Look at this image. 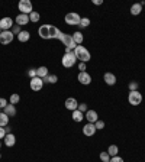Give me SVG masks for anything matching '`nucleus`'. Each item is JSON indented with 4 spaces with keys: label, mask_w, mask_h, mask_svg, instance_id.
Returning a JSON list of instances; mask_svg holds the SVG:
<instances>
[{
    "label": "nucleus",
    "mask_w": 145,
    "mask_h": 162,
    "mask_svg": "<svg viewBox=\"0 0 145 162\" xmlns=\"http://www.w3.org/2000/svg\"><path fill=\"white\" fill-rule=\"evenodd\" d=\"M60 41L64 44L65 46V52H71V51H74V49L77 48V44L74 41H72V35L70 34H64V32H61V35H60Z\"/></svg>",
    "instance_id": "f257e3e1"
},
{
    "label": "nucleus",
    "mask_w": 145,
    "mask_h": 162,
    "mask_svg": "<svg viewBox=\"0 0 145 162\" xmlns=\"http://www.w3.org/2000/svg\"><path fill=\"white\" fill-rule=\"evenodd\" d=\"M74 54H76V58L80 62H89V61L92 60V55L89 52V49H86L81 45H77V48L74 49Z\"/></svg>",
    "instance_id": "f03ea898"
},
{
    "label": "nucleus",
    "mask_w": 145,
    "mask_h": 162,
    "mask_svg": "<svg viewBox=\"0 0 145 162\" xmlns=\"http://www.w3.org/2000/svg\"><path fill=\"white\" fill-rule=\"evenodd\" d=\"M77 62V58H76V54H74V51H71V52H65L64 57L61 58V64L64 68H72L74 65H76Z\"/></svg>",
    "instance_id": "7ed1b4c3"
},
{
    "label": "nucleus",
    "mask_w": 145,
    "mask_h": 162,
    "mask_svg": "<svg viewBox=\"0 0 145 162\" xmlns=\"http://www.w3.org/2000/svg\"><path fill=\"white\" fill-rule=\"evenodd\" d=\"M18 9H19V12H22L23 15H31L34 12V6H32L31 0H20L18 3Z\"/></svg>",
    "instance_id": "20e7f679"
},
{
    "label": "nucleus",
    "mask_w": 145,
    "mask_h": 162,
    "mask_svg": "<svg viewBox=\"0 0 145 162\" xmlns=\"http://www.w3.org/2000/svg\"><path fill=\"white\" fill-rule=\"evenodd\" d=\"M65 23L67 25H70V26H77V25H80V15L77 13V12H71V13H67L65 15Z\"/></svg>",
    "instance_id": "39448f33"
},
{
    "label": "nucleus",
    "mask_w": 145,
    "mask_h": 162,
    "mask_svg": "<svg viewBox=\"0 0 145 162\" xmlns=\"http://www.w3.org/2000/svg\"><path fill=\"white\" fill-rule=\"evenodd\" d=\"M128 102H129L131 106H139L142 103V94L139 91H129Z\"/></svg>",
    "instance_id": "423d86ee"
},
{
    "label": "nucleus",
    "mask_w": 145,
    "mask_h": 162,
    "mask_svg": "<svg viewBox=\"0 0 145 162\" xmlns=\"http://www.w3.org/2000/svg\"><path fill=\"white\" fill-rule=\"evenodd\" d=\"M13 38H15V35L12 34V30H3L2 35H0V44L2 45H9V44H12Z\"/></svg>",
    "instance_id": "0eeeda50"
},
{
    "label": "nucleus",
    "mask_w": 145,
    "mask_h": 162,
    "mask_svg": "<svg viewBox=\"0 0 145 162\" xmlns=\"http://www.w3.org/2000/svg\"><path fill=\"white\" fill-rule=\"evenodd\" d=\"M15 26V23H13V19L6 16V18H2L0 19V29L2 30H10L12 28Z\"/></svg>",
    "instance_id": "6e6552de"
},
{
    "label": "nucleus",
    "mask_w": 145,
    "mask_h": 162,
    "mask_svg": "<svg viewBox=\"0 0 145 162\" xmlns=\"http://www.w3.org/2000/svg\"><path fill=\"white\" fill-rule=\"evenodd\" d=\"M29 84H31V90H34V91H41L42 87H44V81H42V78H39V77L31 78Z\"/></svg>",
    "instance_id": "1a4fd4ad"
},
{
    "label": "nucleus",
    "mask_w": 145,
    "mask_h": 162,
    "mask_svg": "<svg viewBox=\"0 0 145 162\" xmlns=\"http://www.w3.org/2000/svg\"><path fill=\"white\" fill-rule=\"evenodd\" d=\"M77 80H78V83L83 84V86H89V84L92 83V76H90L87 71L86 72H78Z\"/></svg>",
    "instance_id": "9d476101"
},
{
    "label": "nucleus",
    "mask_w": 145,
    "mask_h": 162,
    "mask_svg": "<svg viewBox=\"0 0 145 162\" xmlns=\"http://www.w3.org/2000/svg\"><path fill=\"white\" fill-rule=\"evenodd\" d=\"M96 130L97 129H96L94 123H87V124H84V128H83V135L87 136V138H92L96 133Z\"/></svg>",
    "instance_id": "9b49d317"
},
{
    "label": "nucleus",
    "mask_w": 145,
    "mask_h": 162,
    "mask_svg": "<svg viewBox=\"0 0 145 162\" xmlns=\"http://www.w3.org/2000/svg\"><path fill=\"white\" fill-rule=\"evenodd\" d=\"M65 109L70 110V112H74V110H77V107H78V102H77L74 97H68L67 100H65Z\"/></svg>",
    "instance_id": "f8f14e48"
},
{
    "label": "nucleus",
    "mask_w": 145,
    "mask_h": 162,
    "mask_svg": "<svg viewBox=\"0 0 145 162\" xmlns=\"http://www.w3.org/2000/svg\"><path fill=\"white\" fill-rule=\"evenodd\" d=\"M50 26L51 25H41L38 28V35L42 39H50Z\"/></svg>",
    "instance_id": "ddd939ff"
},
{
    "label": "nucleus",
    "mask_w": 145,
    "mask_h": 162,
    "mask_svg": "<svg viewBox=\"0 0 145 162\" xmlns=\"http://www.w3.org/2000/svg\"><path fill=\"white\" fill-rule=\"evenodd\" d=\"M15 22H16V25H19V26H25V25H28V23L31 22V20H29V15L19 13V15L15 18Z\"/></svg>",
    "instance_id": "4468645a"
},
{
    "label": "nucleus",
    "mask_w": 145,
    "mask_h": 162,
    "mask_svg": "<svg viewBox=\"0 0 145 162\" xmlns=\"http://www.w3.org/2000/svg\"><path fill=\"white\" fill-rule=\"evenodd\" d=\"M84 117L87 119L89 123H96V122L99 120V116H97V112H96V110H87L86 114H84Z\"/></svg>",
    "instance_id": "2eb2a0df"
},
{
    "label": "nucleus",
    "mask_w": 145,
    "mask_h": 162,
    "mask_svg": "<svg viewBox=\"0 0 145 162\" xmlns=\"http://www.w3.org/2000/svg\"><path fill=\"white\" fill-rule=\"evenodd\" d=\"M3 142H4V145H6L8 148L15 146V143H16V136L13 135V133H8V135L4 136Z\"/></svg>",
    "instance_id": "dca6fc26"
},
{
    "label": "nucleus",
    "mask_w": 145,
    "mask_h": 162,
    "mask_svg": "<svg viewBox=\"0 0 145 162\" xmlns=\"http://www.w3.org/2000/svg\"><path fill=\"white\" fill-rule=\"evenodd\" d=\"M103 80L107 86H115V84H116V76L112 74V72H105Z\"/></svg>",
    "instance_id": "f3484780"
},
{
    "label": "nucleus",
    "mask_w": 145,
    "mask_h": 162,
    "mask_svg": "<svg viewBox=\"0 0 145 162\" xmlns=\"http://www.w3.org/2000/svg\"><path fill=\"white\" fill-rule=\"evenodd\" d=\"M3 113H4V114H8L9 117H15L16 113H18V112H16L15 104H10V103H9V104L3 109Z\"/></svg>",
    "instance_id": "a211bd4d"
},
{
    "label": "nucleus",
    "mask_w": 145,
    "mask_h": 162,
    "mask_svg": "<svg viewBox=\"0 0 145 162\" xmlns=\"http://www.w3.org/2000/svg\"><path fill=\"white\" fill-rule=\"evenodd\" d=\"M60 35H61V30L58 29L57 26H50V39H58L60 38Z\"/></svg>",
    "instance_id": "6ab92c4d"
},
{
    "label": "nucleus",
    "mask_w": 145,
    "mask_h": 162,
    "mask_svg": "<svg viewBox=\"0 0 145 162\" xmlns=\"http://www.w3.org/2000/svg\"><path fill=\"white\" fill-rule=\"evenodd\" d=\"M72 41L76 42L77 45H81V44H83L84 36H83V34H81L80 30H77V32H74V34H72Z\"/></svg>",
    "instance_id": "aec40b11"
},
{
    "label": "nucleus",
    "mask_w": 145,
    "mask_h": 162,
    "mask_svg": "<svg viewBox=\"0 0 145 162\" xmlns=\"http://www.w3.org/2000/svg\"><path fill=\"white\" fill-rule=\"evenodd\" d=\"M18 39H19V42H28L31 39V34H29L28 30H22V32L18 35Z\"/></svg>",
    "instance_id": "412c9836"
},
{
    "label": "nucleus",
    "mask_w": 145,
    "mask_h": 162,
    "mask_svg": "<svg viewBox=\"0 0 145 162\" xmlns=\"http://www.w3.org/2000/svg\"><path fill=\"white\" fill-rule=\"evenodd\" d=\"M42 81H44V84H45V83H48V84H55V83L58 81V77L55 76V74H48L45 78H42Z\"/></svg>",
    "instance_id": "4be33fe9"
},
{
    "label": "nucleus",
    "mask_w": 145,
    "mask_h": 162,
    "mask_svg": "<svg viewBox=\"0 0 145 162\" xmlns=\"http://www.w3.org/2000/svg\"><path fill=\"white\" fill-rule=\"evenodd\" d=\"M142 12V6H141V3H134L132 6H131V13L134 16H138L139 13Z\"/></svg>",
    "instance_id": "5701e85b"
},
{
    "label": "nucleus",
    "mask_w": 145,
    "mask_h": 162,
    "mask_svg": "<svg viewBox=\"0 0 145 162\" xmlns=\"http://www.w3.org/2000/svg\"><path fill=\"white\" fill-rule=\"evenodd\" d=\"M36 72H38V77L39 78H45L50 72H48V68L45 67V65H42V67H39V68H36Z\"/></svg>",
    "instance_id": "b1692460"
},
{
    "label": "nucleus",
    "mask_w": 145,
    "mask_h": 162,
    "mask_svg": "<svg viewBox=\"0 0 145 162\" xmlns=\"http://www.w3.org/2000/svg\"><path fill=\"white\" fill-rule=\"evenodd\" d=\"M83 119H84V113L78 112V110H74V112H72V120L76 122V123H80Z\"/></svg>",
    "instance_id": "393cba45"
},
{
    "label": "nucleus",
    "mask_w": 145,
    "mask_h": 162,
    "mask_svg": "<svg viewBox=\"0 0 145 162\" xmlns=\"http://www.w3.org/2000/svg\"><path fill=\"white\" fill-rule=\"evenodd\" d=\"M9 119H10V117H9L8 114L0 113V126H2V128H6L9 124Z\"/></svg>",
    "instance_id": "a878e982"
},
{
    "label": "nucleus",
    "mask_w": 145,
    "mask_h": 162,
    "mask_svg": "<svg viewBox=\"0 0 145 162\" xmlns=\"http://www.w3.org/2000/svg\"><path fill=\"white\" fill-rule=\"evenodd\" d=\"M107 154L110 155V158L112 156H116V155L119 154V148L116 146V145H110V146L107 148Z\"/></svg>",
    "instance_id": "bb28decb"
},
{
    "label": "nucleus",
    "mask_w": 145,
    "mask_h": 162,
    "mask_svg": "<svg viewBox=\"0 0 145 162\" xmlns=\"http://www.w3.org/2000/svg\"><path fill=\"white\" fill-rule=\"evenodd\" d=\"M39 19H41V15H39L38 12H32L31 15H29V20H31L32 23H38Z\"/></svg>",
    "instance_id": "cd10ccee"
},
{
    "label": "nucleus",
    "mask_w": 145,
    "mask_h": 162,
    "mask_svg": "<svg viewBox=\"0 0 145 162\" xmlns=\"http://www.w3.org/2000/svg\"><path fill=\"white\" fill-rule=\"evenodd\" d=\"M99 158H100V161H102V162H110V155L107 154V151L100 152Z\"/></svg>",
    "instance_id": "c85d7f7f"
},
{
    "label": "nucleus",
    "mask_w": 145,
    "mask_h": 162,
    "mask_svg": "<svg viewBox=\"0 0 145 162\" xmlns=\"http://www.w3.org/2000/svg\"><path fill=\"white\" fill-rule=\"evenodd\" d=\"M19 100H20V96L19 94H12L10 96V104H18L19 103Z\"/></svg>",
    "instance_id": "c756f323"
},
{
    "label": "nucleus",
    "mask_w": 145,
    "mask_h": 162,
    "mask_svg": "<svg viewBox=\"0 0 145 162\" xmlns=\"http://www.w3.org/2000/svg\"><path fill=\"white\" fill-rule=\"evenodd\" d=\"M80 26H81V28H87V26H90V19H89V18H81V20H80Z\"/></svg>",
    "instance_id": "7c9ffc66"
},
{
    "label": "nucleus",
    "mask_w": 145,
    "mask_h": 162,
    "mask_svg": "<svg viewBox=\"0 0 145 162\" xmlns=\"http://www.w3.org/2000/svg\"><path fill=\"white\" fill-rule=\"evenodd\" d=\"M28 77H31V78H35V77H38L36 68H29V70H28Z\"/></svg>",
    "instance_id": "2f4dec72"
},
{
    "label": "nucleus",
    "mask_w": 145,
    "mask_h": 162,
    "mask_svg": "<svg viewBox=\"0 0 145 162\" xmlns=\"http://www.w3.org/2000/svg\"><path fill=\"white\" fill-rule=\"evenodd\" d=\"M77 110H78V112H81V113H86V112H87V104H86V103H78V107H77Z\"/></svg>",
    "instance_id": "473e14b6"
},
{
    "label": "nucleus",
    "mask_w": 145,
    "mask_h": 162,
    "mask_svg": "<svg viewBox=\"0 0 145 162\" xmlns=\"http://www.w3.org/2000/svg\"><path fill=\"white\" fill-rule=\"evenodd\" d=\"M128 87H129V91H138V87H139V84H138L137 81H131Z\"/></svg>",
    "instance_id": "72a5a7b5"
},
{
    "label": "nucleus",
    "mask_w": 145,
    "mask_h": 162,
    "mask_svg": "<svg viewBox=\"0 0 145 162\" xmlns=\"http://www.w3.org/2000/svg\"><path fill=\"white\" fill-rule=\"evenodd\" d=\"M94 126H96V129H97V130H102V129L105 128V122L103 120H97L94 123Z\"/></svg>",
    "instance_id": "f704fd0d"
},
{
    "label": "nucleus",
    "mask_w": 145,
    "mask_h": 162,
    "mask_svg": "<svg viewBox=\"0 0 145 162\" xmlns=\"http://www.w3.org/2000/svg\"><path fill=\"white\" fill-rule=\"evenodd\" d=\"M20 32H22V30H20V26H19V25H15V26L12 28V34H13V35H19Z\"/></svg>",
    "instance_id": "c9c22d12"
},
{
    "label": "nucleus",
    "mask_w": 145,
    "mask_h": 162,
    "mask_svg": "<svg viewBox=\"0 0 145 162\" xmlns=\"http://www.w3.org/2000/svg\"><path fill=\"white\" fill-rule=\"evenodd\" d=\"M8 104H9V103H8V100H6V98L0 97V109H4V107H6Z\"/></svg>",
    "instance_id": "e433bc0d"
},
{
    "label": "nucleus",
    "mask_w": 145,
    "mask_h": 162,
    "mask_svg": "<svg viewBox=\"0 0 145 162\" xmlns=\"http://www.w3.org/2000/svg\"><path fill=\"white\" fill-rule=\"evenodd\" d=\"M110 162H125V161H123L119 155H116V156H112V158H110Z\"/></svg>",
    "instance_id": "4c0bfd02"
},
{
    "label": "nucleus",
    "mask_w": 145,
    "mask_h": 162,
    "mask_svg": "<svg viewBox=\"0 0 145 162\" xmlns=\"http://www.w3.org/2000/svg\"><path fill=\"white\" fill-rule=\"evenodd\" d=\"M78 70H80V72H86V70H87L86 62H80V64H78Z\"/></svg>",
    "instance_id": "58836bf2"
},
{
    "label": "nucleus",
    "mask_w": 145,
    "mask_h": 162,
    "mask_svg": "<svg viewBox=\"0 0 145 162\" xmlns=\"http://www.w3.org/2000/svg\"><path fill=\"white\" fill-rule=\"evenodd\" d=\"M4 136H6V130H4V128L0 126V139H4Z\"/></svg>",
    "instance_id": "ea45409f"
},
{
    "label": "nucleus",
    "mask_w": 145,
    "mask_h": 162,
    "mask_svg": "<svg viewBox=\"0 0 145 162\" xmlns=\"http://www.w3.org/2000/svg\"><path fill=\"white\" fill-rule=\"evenodd\" d=\"M93 4L94 6H100V4H103V0H93Z\"/></svg>",
    "instance_id": "a19ab883"
},
{
    "label": "nucleus",
    "mask_w": 145,
    "mask_h": 162,
    "mask_svg": "<svg viewBox=\"0 0 145 162\" xmlns=\"http://www.w3.org/2000/svg\"><path fill=\"white\" fill-rule=\"evenodd\" d=\"M4 130H6V135H8V133H12V129H10V128H8V126L4 128Z\"/></svg>",
    "instance_id": "79ce46f5"
},
{
    "label": "nucleus",
    "mask_w": 145,
    "mask_h": 162,
    "mask_svg": "<svg viewBox=\"0 0 145 162\" xmlns=\"http://www.w3.org/2000/svg\"><path fill=\"white\" fill-rule=\"evenodd\" d=\"M2 32H3V30H2V29H0V35H2Z\"/></svg>",
    "instance_id": "37998d69"
},
{
    "label": "nucleus",
    "mask_w": 145,
    "mask_h": 162,
    "mask_svg": "<svg viewBox=\"0 0 145 162\" xmlns=\"http://www.w3.org/2000/svg\"><path fill=\"white\" fill-rule=\"evenodd\" d=\"M0 148H2V142H0Z\"/></svg>",
    "instance_id": "c03bdc74"
},
{
    "label": "nucleus",
    "mask_w": 145,
    "mask_h": 162,
    "mask_svg": "<svg viewBox=\"0 0 145 162\" xmlns=\"http://www.w3.org/2000/svg\"><path fill=\"white\" fill-rule=\"evenodd\" d=\"M0 159H2V155H0Z\"/></svg>",
    "instance_id": "a18cd8bd"
}]
</instances>
